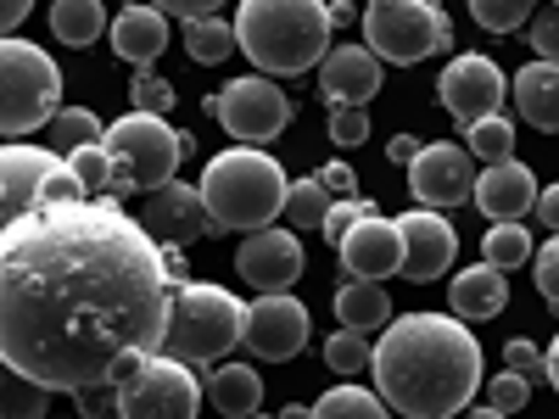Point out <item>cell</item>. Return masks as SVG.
Instances as JSON below:
<instances>
[{
    "instance_id": "20",
    "label": "cell",
    "mask_w": 559,
    "mask_h": 419,
    "mask_svg": "<svg viewBox=\"0 0 559 419\" xmlns=\"http://www.w3.org/2000/svg\"><path fill=\"white\" fill-rule=\"evenodd\" d=\"M471 202L487 213V224H521V213H532V202H537V173L526 163H515V157L487 163L476 173Z\"/></svg>"
},
{
    "instance_id": "37",
    "label": "cell",
    "mask_w": 559,
    "mask_h": 419,
    "mask_svg": "<svg viewBox=\"0 0 559 419\" xmlns=\"http://www.w3.org/2000/svg\"><path fill=\"white\" fill-rule=\"evenodd\" d=\"M324 363H331L336 375H364V369H369V336L336 331L331 342H324Z\"/></svg>"
},
{
    "instance_id": "28",
    "label": "cell",
    "mask_w": 559,
    "mask_h": 419,
    "mask_svg": "<svg viewBox=\"0 0 559 419\" xmlns=\"http://www.w3.org/2000/svg\"><path fill=\"white\" fill-rule=\"evenodd\" d=\"M45 414H51V392L28 375H17V369L0 358V419H45Z\"/></svg>"
},
{
    "instance_id": "38",
    "label": "cell",
    "mask_w": 559,
    "mask_h": 419,
    "mask_svg": "<svg viewBox=\"0 0 559 419\" xmlns=\"http://www.w3.org/2000/svg\"><path fill=\"white\" fill-rule=\"evenodd\" d=\"M364 213H376V202H364V196H342V202H331V207H324V218H319V229H324V241H342L347 236V229L364 218Z\"/></svg>"
},
{
    "instance_id": "50",
    "label": "cell",
    "mask_w": 559,
    "mask_h": 419,
    "mask_svg": "<svg viewBox=\"0 0 559 419\" xmlns=\"http://www.w3.org/2000/svg\"><path fill=\"white\" fill-rule=\"evenodd\" d=\"M163 274H168V286H185V258H179V247H163Z\"/></svg>"
},
{
    "instance_id": "7",
    "label": "cell",
    "mask_w": 559,
    "mask_h": 419,
    "mask_svg": "<svg viewBox=\"0 0 559 419\" xmlns=\"http://www.w3.org/2000/svg\"><path fill=\"white\" fill-rule=\"evenodd\" d=\"M62 107V68L28 39H0V134L23 140Z\"/></svg>"
},
{
    "instance_id": "55",
    "label": "cell",
    "mask_w": 559,
    "mask_h": 419,
    "mask_svg": "<svg viewBox=\"0 0 559 419\" xmlns=\"http://www.w3.org/2000/svg\"><path fill=\"white\" fill-rule=\"evenodd\" d=\"M45 419H62V414H45Z\"/></svg>"
},
{
    "instance_id": "27",
    "label": "cell",
    "mask_w": 559,
    "mask_h": 419,
    "mask_svg": "<svg viewBox=\"0 0 559 419\" xmlns=\"http://www.w3.org/2000/svg\"><path fill=\"white\" fill-rule=\"evenodd\" d=\"M102 129H107V123L90 112V107H57V118L45 123V146H51L57 157H73V152H84V146H96Z\"/></svg>"
},
{
    "instance_id": "41",
    "label": "cell",
    "mask_w": 559,
    "mask_h": 419,
    "mask_svg": "<svg viewBox=\"0 0 559 419\" xmlns=\"http://www.w3.org/2000/svg\"><path fill=\"white\" fill-rule=\"evenodd\" d=\"M526 397H532V386L515 375V369H503V375H492V386H487V408H498V414H515V408H526Z\"/></svg>"
},
{
    "instance_id": "42",
    "label": "cell",
    "mask_w": 559,
    "mask_h": 419,
    "mask_svg": "<svg viewBox=\"0 0 559 419\" xmlns=\"http://www.w3.org/2000/svg\"><path fill=\"white\" fill-rule=\"evenodd\" d=\"M331 140L336 146H364L369 140V112L364 107H331Z\"/></svg>"
},
{
    "instance_id": "24",
    "label": "cell",
    "mask_w": 559,
    "mask_h": 419,
    "mask_svg": "<svg viewBox=\"0 0 559 419\" xmlns=\"http://www.w3.org/2000/svg\"><path fill=\"white\" fill-rule=\"evenodd\" d=\"M202 397L224 414V419H252L263 408V381L252 363H218L213 375L202 381Z\"/></svg>"
},
{
    "instance_id": "10",
    "label": "cell",
    "mask_w": 559,
    "mask_h": 419,
    "mask_svg": "<svg viewBox=\"0 0 559 419\" xmlns=\"http://www.w3.org/2000/svg\"><path fill=\"white\" fill-rule=\"evenodd\" d=\"M202 414V381L191 363L146 352L118 381V419H197Z\"/></svg>"
},
{
    "instance_id": "52",
    "label": "cell",
    "mask_w": 559,
    "mask_h": 419,
    "mask_svg": "<svg viewBox=\"0 0 559 419\" xmlns=\"http://www.w3.org/2000/svg\"><path fill=\"white\" fill-rule=\"evenodd\" d=\"M543 363H548V381H554V392H559V336L548 342V352H543Z\"/></svg>"
},
{
    "instance_id": "9",
    "label": "cell",
    "mask_w": 559,
    "mask_h": 419,
    "mask_svg": "<svg viewBox=\"0 0 559 419\" xmlns=\"http://www.w3.org/2000/svg\"><path fill=\"white\" fill-rule=\"evenodd\" d=\"M51 202H90L68 157H57L51 146H23V140L0 146V229Z\"/></svg>"
},
{
    "instance_id": "40",
    "label": "cell",
    "mask_w": 559,
    "mask_h": 419,
    "mask_svg": "<svg viewBox=\"0 0 559 419\" xmlns=\"http://www.w3.org/2000/svg\"><path fill=\"white\" fill-rule=\"evenodd\" d=\"M503 358H509V369L526 381V386H537V381H548V363H543V352H537V342H526V336H515L503 347Z\"/></svg>"
},
{
    "instance_id": "14",
    "label": "cell",
    "mask_w": 559,
    "mask_h": 419,
    "mask_svg": "<svg viewBox=\"0 0 559 419\" xmlns=\"http://www.w3.org/2000/svg\"><path fill=\"white\" fill-rule=\"evenodd\" d=\"M437 96H442V107H448L459 123H481V118H492V112L503 107L509 79H503V68H498L492 57L464 51V57H453V62L442 68Z\"/></svg>"
},
{
    "instance_id": "32",
    "label": "cell",
    "mask_w": 559,
    "mask_h": 419,
    "mask_svg": "<svg viewBox=\"0 0 559 419\" xmlns=\"http://www.w3.org/2000/svg\"><path fill=\"white\" fill-rule=\"evenodd\" d=\"M464 134H471V157H481V163H503V157H515V123H503L498 112L492 118H481V123H464Z\"/></svg>"
},
{
    "instance_id": "13",
    "label": "cell",
    "mask_w": 559,
    "mask_h": 419,
    "mask_svg": "<svg viewBox=\"0 0 559 419\" xmlns=\"http://www.w3.org/2000/svg\"><path fill=\"white\" fill-rule=\"evenodd\" d=\"M241 347L263 363H286L308 347V308L292 291H274L263 302H247V324H241Z\"/></svg>"
},
{
    "instance_id": "57",
    "label": "cell",
    "mask_w": 559,
    "mask_h": 419,
    "mask_svg": "<svg viewBox=\"0 0 559 419\" xmlns=\"http://www.w3.org/2000/svg\"><path fill=\"white\" fill-rule=\"evenodd\" d=\"M107 419H118V414H107Z\"/></svg>"
},
{
    "instance_id": "56",
    "label": "cell",
    "mask_w": 559,
    "mask_h": 419,
    "mask_svg": "<svg viewBox=\"0 0 559 419\" xmlns=\"http://www.w3.org/2000/svg\"><path fill=\"white\" fill-rule=\"evenodd\" d=\"M252 419H263V414H252Z\"/></svg>"
},
{
    "instance_id": "5",
    "label": "cell",
    "mask_w": 559,
    "mask_h": 419,
    "mask_svg": "<svg viewBox=\"0 0 559 419\" xmlns=\"http://www.w3.org/2000/svg\"><path fill=\"white\" fill-rule=\"evenodd\" d=\"M241 324H247V302L224 286H202V279H185L168 297V324H163V358H179L191 369L224 363L229 347H241Z\"/></svg>"
},
{
    "instance_id": "15",
    "label": "cell",
    "mask_w": 559,
    "mask_h": 419,
    "mask_svg": "<svg viewBox=\"0 0 559 419\" xmlns=\"http://www.w3.org/2000/svg\"><path fill=\"white\" fill-rule=\"evenodd\" d=\"M140 229H146L157 247H191V241L213 236V218H207V207H202V191L168 179V184H157V191H146Z\"/></svg>"
},
{
    "instance_id": "43",
    "label": "cell",
    "mask_w": 559,
    "mask_h": 419,
    "mask_svg": "<svg viewBox=\"0 0 559 419\" xmlns=\"http://www.w3.org/2000/svg\"><path fill=\"white\" fill-rule=\"evenodd\" d=\"M537 291L548 297V308H559V236L548 241V247H537Z\"/></svg>"
},
{
    "instance_id": "11",
    "label": "cell",
    "mask_w": 559,
    "mask_h": 419,
    "mask_svg": "<svg viewBox=\"0 0 559 419\" xmlns=\"http://www.w3.org/2000/svg\"><path fill=\"white\" fill-rule=\"evenodd\" d=\"M207 112L224 118V129L241 146H263V140H274L292 123V96L269 73H252V79H229L224 96H207Z\"/></svg>"
},
{
    "instance_id": "29",
    "label": "cell",
    "mask_w": 559,
    "mask_h": 419,
    "mask_svg": "<svg viewBox=\"0 0 559 419\" xmlns=\"http://www.w3.org/2000/svg\"><path fill=\"white\" fill-rule=\"evenodd\" d=\"M313 419H392V408L381 403V392H364V386H331V392H319Z\"/></svg>"
},
{
    "instance_id": "19",
    "label": "cell",
    "mask_w": 559,
    "mask_h": 419,
    "mask_svg": "<svg viewBox=\"0 0 559 419\" xmlns=\"http://www.w3.org/2000/svg\"><path fill=\"white\" fill-rule=\"evenodd\" d=\"M319 89L331 107H369L381 89V57L369 45H331L319 62Z\"/></svg>"
},
{
    "instance_id": "33",
    "label": "cell",
    "mask_w": 559,
    "mask_h": 419,
    "mask_svg": "<svg viewBox=\"0 0 559 419\" xmlns=\"http://www.w3.org/2000/svg\"><path fill=\"white\" fill-rule=\"evenodd\" d=\"M168 107H174V84L157 68H134V79H129V112L168 118Z\"/></svg>"
},
{
    "instance_id": "12",
    "label": "cell",
    "mask_w": 559,
    "mask_h": 419,
    "mask_svg": "<svg viewBox=\"0 0 559 419\" xmlns=\"http://www.w3.org/2000/svg\"><path fill=\"white\" fill-rule=\"evenodd\" d=\"M476 173H481V168H476V157H471V152L453 146V140H437V146H419V157L408 163V191H414V202H419V207L442 213V207L471 202Z\"/></svg>"
},
{
    "instance_id": "21",
    "label": "cell",
    "mask_w": 559,
    "mask_h": 419,
    "mask_svg": "<svg viewBox=\"0 0 559 419\" xmlns=\"http://www.w3.org/2000/svg\"><path fill=\"white\" fill-rule=\"evenodd\" d=\"M112 51L129 68H152L168 51V17L157 7H123L112 17Z\"/></svg>"
},
{
    "instance_id": "34",
    "label": "cell",
    "mask_w": 559,
    "mask_h": 419,
    "mask_svg": "<svg viewBox=\"0 0 559 419\" xmlns=\"http://www.w3.org/2000/svg\"><path fill=\"white\" fill-rule=\"evenodd\" d=\"M68 168L79 173V184H84L90 202H112V163H107V152H102V140H96V146H84V152H73Z\"/></svg>"
},
{
    "instance_id": "18",
    "label": "cell",
    "mask_w": 559,
    "mask_h": 419,
    "mask_svg": "<svg viewBox=\"0 0 559 419\" xmlns=\"http://www.w3.org/2000/svg\"><path fill=\"white\" fill-rule=\"evenodd\" d=\"M336 252H342L347 279H386V274L403 268V236H397V224L381 218V213H364L336 241Z\"/></svg>"
},
{
    "instance_id": "44",
    "label": "cell",
    "mask_w": 559,
    "mask_h": 419,
    "mask_svg": "<svg viewBox=\"0 0 559 419\" xmlns=\"http://www.w3.org/2000/svg\"><path fill=\"white\" fill-rule=\"evenodd\" d=\"M73 408L79 414H90V419H107V414H118V386H84V392H73Z\"/></svg>"
},
{
    "instance_id": "36",
    "label": "cell",
    "mask_w": 559,
    "mask_h": 419,
    "mask_svg": "<svg viewBox=\"0 0 559 419\" xmlns=\"http://www.w3.org/2000/svg\"><path fill=\"white\" fill-rule=\"evenodd\" d=\"M324 207H331V191H324L319 179H292V184H286V218H292V224L313 229V224L324 218Z\"/></svg>"
},
{
    "instance_id": "4",
    "label": "cell",
    "mask_w": 559,
    "mask_h": 419,
    "mask_svg": "<svg viewBox=\"0 0 559 419\" xmlns=\"http://www.w3.org/2000/svg\"><path fill=\"white\" fill-rule=\"evenodd\" d=\"M286 168H280L269 152L258 146H236V152H218L202 173V207L213 218V236H224V229H241V236H252V229H269L280 213H286Z\"/></svg>"
},
{
    "instance_id": "23",
    "label": "cell",
    "mask_w": 559,
    "mask_h": 419,
    "mask_svg": "<svg viewBox=\"0 0 559 419\" xmlns=\"http://www.w3.org/2000/svg\"><path fill=\"white\" fill-rule=\"evenodd\" d=\"M515 107L532 129L543 134H559V62H526L515 73Z\"/></svg>"
},
{
    "instance_id": "25",
    "label": "cell",
    "mask_w": 559,
    "mask_h": 419,
    "mask_svg": "<svg viewBox=\"0 0 559 419\" xmlns=\"http://www.w3.org/2000/svg\"><path fill=\"white\" fill-rule=\"evenodd\" d=\"M336 313H342V331H386L392 319V297L381 291V279H347V286L336 291Z\"/></svg>"
},
{
    "instance_id": "39",
    "label": "cell",
    "mask_w": 559,
    "mask_h": 419,
    "mask_svg": "<svg viewBox=\"0 0 559 419\" xmlns=\"http://www.w3.org/2000/svg\"><path fill=\"white\" fill-rule=\"evenodd\" d=\"M526 39H532V57H537V62H559V7H548V12H532V23H526Z\"/></svg>"
},
{
    "instance_id": "46",
    "label": "cell",
    "mask_w": 559,
    "mask_h": 419,
    "mask_svg": "<svg viewBox=\"0 0 559 419\" xmlns=\"http://www.w3.org/2000/svg\"><path fill=\"white\" fill-rule=\"evenodd\" d=\"M313 179L324 184V191H331V202H336V196H353V168H347V163H324Z\"/></svg>"
},
{
    "instance_id": "1",
    "label": "cell",
    "mask_w": 559,
    "mask_h": 419,
    "mask_svg": "<svg viewBox=\"0 0 559 419\" xmlns=\"http://www.w3.org/2000/svg\"><path fill=\"white\" fill-rule=\"evenodd\" d=\"M163 247L118 202H51L0 229V358L45 392L118 386L168 324Z\"/></svg>"
},
{
    "instance_id": "35",
    "label": "cell",
    "mask_w": 559,
    "mask_h": 419,
    "mask_svg": "<svg viewBox=\"0 0 559 419\" xmlns=\"http://www.w3.org/2000/svg\"><path fill=\"white\" fill-rule=\"evenodd\" d=\"M532 12H537V0H471V17H476L481 28H492V34H515V28H526Z\"/></svg>"
},
{
    "instance_id": "31",
    "label": "cell",
    "mask_w": 559,
    "mask_h": 419,
    "mask_svg": "<svg viewBox=\"0 0 559 419\" xmlns=\"http://www.w3.org/2000/svg\"><path fill=\"white\" fill-rule=\"evenodd\" d=\"M481 258H487L492 268H521V263H532V236H526V224H487Z\"/></svg>"
},
{
    "instance_id": "2",
    "label": "cell",
    "mask_w": 559,
    "mask_h": 419,
    "mask_svg": "<svg viewBox=\"0 0 559 419\" xmlns=\"http://www.w3.org/2000/svg\"><path fill=\"white\" fill-rule=\"evenodd\" d=\"M369 375L392 414L403 419H453L481 392V342L448 313L386 319L369 347Z\"/></svg>"
},
{
    "instance_id": "49",
    "label": "cell",
    "mask_w": 559,
    "mask_h": 419,
    "mask_svg": "<svg viewBox=\"0 0 559 419\" xmlns=\"http://www.w3.org/2000/svg\"><path fill=\"white\" fill-rule=\"evenodd\" d=\"M386 157H392V163H403V168H408V163H414V157H419V140H414V134H397V140H392V146H386Z\"/></svg>"
},
{
    "instance_id": "6",
    "label": "cell",
    "mask_w": 559,
    "mask_h": 419,
    "mask_svg": "<svg viewBox=\"0 0 559 419\" xmlns=\"http://www.w3.org/2000/svg\"><path fill=\"white\" fill-rule=\"evenodd\" d=\"M102 152L112 163V202H118V196H146L157 184L179 179V163L197 152V140L152 112H123L118 123L102 129Z\"/></svg>"
},
{
    "instance_id": "47",
    "label": "cell",
    "mask_w": 559,
    "mask_h": 419,
    "mask_svg": "<svg viewBox=\"0 0 559 419\" xmlns=\"http://www.w3.org/2000/svg\"><path fill=\"white\" fill-rule=\"evenodd\" d=\"M28 12H34V0H0V39H7V34H12V28H17Z\"/></svg>"
},
{
    "instance_id": "45",
    "label": "cell",
    "mask_w": 559,
    "mask_h": 419,
    "mask_svg": "<svg viewBox=\"0 0 559 419\" xmlns=\"http://www.w3.org/2000/svg\"><path fill=\"white\" fill-rule=\"evenodd\" d=\"M163 17H179V23H197V17H213L224 0H152Z\"/></svg>"
},
{
    "instance_id": "30",
    "label": "cell",
    "mask_w": 559,
    "mask_h": 419,
    "mask_svg": "<svg viewBox=\"0 0 559 419\" xmlns=\"http://www.w3.org/2000/svg\"><path fill=\"white\" fill-rule=\"evenodd\" d=\"M185 51H191V62H202V68L224 62L229 51H236V23H224L218 12L185 23Z\"/></svg>"
},
{
    "instance_id": "26",
    "label": "cell",
    "mask_w": 559,
    "mask_h": 419,
    "mask_svg": "<svg viewBox=\"0 0 559 419\" xmlns=\"http://www.w3.org/2000/svg\"><path fill=\"white\" fill-rule=\"evenodd\" d=\"M51 34L62 45H96L107 34L102 0H51Z\"/></svg>"
},
{
    "instance_id": "3",
    "label": "cell",
    "mask_w": 559,
    "mask_h": 419,
    "mask_svg": "<svg viewBox=\"0 0 559 419\" xmlns=\"http://www.w3.org/2000/svg\"><path fill=\"white\" fill-rule=\"evenodd\" d=\"M331 7L324 0H241L236 51L269 79H297L331 51Z\"/></svg>"
},
{
    "instance_id": "48",
    "label": "cell",
    "mask_w": 559,
    "mask_h": 419,
    "mask_svg": "<svg viewBox=\"0 0 559 419\" xmlns=\"http://www.w3.org/2000/svg\"><path fill=\"white\" fill-rule=\"evenodd\" d=\"M532 207H537V218H543V224L554 229V236H559V184H548V191H537V202H532Z\"/></svg>"
},
{
    "instance_id": "58",
    "label": "cell",
    "mask_w": 559,
    "mask_h": 419,
    "mask_svg": "<svg viewBox=\"0 0 559 419\" xmlns=\"http://www.w3.org/2000/svg\"><path fill=\"white\" fill-rule=\"evenodd\" d=\"M554 7H559V0H554Z\"/></svg>"
},
{
    "instance_id": "17",
    "label": "cell",
    "mask_w": 559,
    "mask_h": 419,
    "mask_svg": "<svg viewBox=\"0 0 559 419\" xmlns=\"http://www.w3.org/2000/svg\"><path fill=\"white\" fill-rule=\"evenodd\" d=\"M236 274L247 279V286L258 297H274V291H292L297 286V274H302V247L292 229H252V236L241 241L236 252Z\"/></svg>"
},
{
    "instance_id": "51",
    "label": "cell",
    "mask_w": 559,
    "mask_h": 419,
    "mask_svg": "<svg viewBox=\"0 0 559 419\" xmlns=\"http://www.w3.org/2000/svg\"><path fill=\"white\" fill-rule=\"evenodd\" d=\"M358 23V7L353 0H331V28H353Z\"/></svg>"
},
{
    "instance_id": "22",
    "label": "cell",
    "mask_w": 559,
    "mask_h": 419,
    "mask_svg": "<svg viewBox=\"0 0 559 419\" xmlns=\"http://www.w3.org/2000/svg\"><path fill=\"white\" fill-rule=\"evenodd\" d=\"M503 302H509L503 268L476 263V268H459V274H453V291H448L453 319H498V313H503Z\"/></svg>"
},
{
    "instance_id": "54",
    "label": "cell",
    "mask_w": 559,
    "mask_h": 419,
    "mask_svg": "<svg viewBox=\"0 0 559 419\" xmlns=\"http://www.w3.org/2000/svg\"><path fill=\"white\" fill-rule=\"evenodd\" d=\"M464 419H509V414H498V408H471Z\"/></svg>"
},
{
    "instance_id": "8",
    "label": "cell",
    "mask_w": 559,
    "mask_h": 419,
    "mask_svg": "<svg viewBox=\"0 0 559 419\" xmlns=\"http://www.w3.org/2000/svg\"><path fill=\"white\" fill-rule=\"evenodd\" d=\"M364 45L381 62L414 68L453 45V23L437 0H376L364 7Z\"/></svg>"
},
{
    "instance_id": "16",
    "label": "cell",
    "mask_w": 559,
    "mask_h": 419,
    "mask_svg": "<svg viewBox=\"0 0 559 419\" xmlns=\"http://www.w3.org/2000/svg\"><path fill=\"white\" fill-rule=\"evenodd\" d=\"M397 236H403V279L408 286H431V279L448 274V263L459 258V236H453V224L431 207H419V213H403L397 218Z\"/></svg>"
},
{
    "instance_id": "53",
    "label": "cell",
    "mask_w": 559,
    "mask_h": 419,
    "mask_svg": "<svg viewBox=\"0 0 559 419\" xmlns=\"http://www.w3.org/2000/svg\"><path fill=\"white\" fill-rule=\"evenodd\" d=\"M280 419H313V408H302V403H292V408H280Z\"/></svg>"
}]
</instances>
